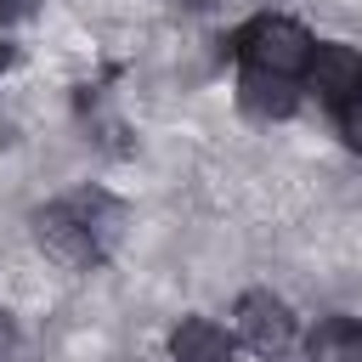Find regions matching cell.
I'll use <instances>...</instances> for the list:
<instances>
[{
  "instance_id": "13",
  "label": "cell",
  "mask_w": 362,
  "mask_h": 362,
  "mask_svg": "<svg viewBox=\"0 0 362 362\" xmlns=\"http://www.w3.org/2000/svg\"><path fill=\"white\" fill-rule=\"evenodd\" d=\"M175 6H187V11H198V6H215V0H175Z\"/></svg>"
},
{
  "instance_id": "4",
  "label": "cell",
  "mask_w": 362,
  "mask_h": 362,
  "mask_svg": "<svg viewBox=\"0 0 362 362\" xmlns=\"http://www.w3.org/2000/svg\"><path fill=\"white\" fill-rule=\"evenodd\" d=\"M305 90H317L328 107H339L345 96L362 90V51L339 45V40H317L311 62H305Z\"/></svg>"
},
{
  "instance_id": "5",
  "label": "cell",
  "mask_w": 362,
  "mask_h": 362,
  "mask_svg": "<svg viewBox=\"0 0 362 362\" xmlns=\"http://www.w3.org/2000/svg\"><path fill=\"white\" fill-rule=\"evenodd\" d=\"M68 209L85 221V232H90V243L102 249V260L119 249V238H124V226H130V209L113 198V192H102V187H85V192H74L68 198Z\"/></svg>"
},
{
  "instance_id": "10",
  "label": "cell",
  "mask_w": 362,
  "mask_h": 362,
  "mask_svg": "<svg viewBox=\"0 0 362 362\" xmlns=\"http://www.w3.org/2000/svg\"><path fill=\"white\" fill-rule=\"evenodd\" d=\"M45 0H0V23H23V17H34Z\"/></svg>"
},
{
  "instance_id": "2",
  "label": "cell",
  "mask_w": 362,
  "mask_h": 362,
  "mask_svg": "<svg viewBox=\"0 0 362 362\" xmlns=\"http://www.w3.org/2000/svg\"><path fill=\"white\" fill-rule=\"evenodd\" d=\"M232 339H243L260 356H283L294 345V311H288V300L272 294V288L238 294V305H232Z\"/></svg>"
},
{
  "instance_id": "12",
  "label": "cell",
  "mask_w": 362,
  "mask_h": 362,
  "mask_svg": "<svg viewBox=\"0 0 362 362\" xmlns=\"http://www.w3.org/2000/svg\"><path fill=\"white\" fill-rule=\"evenodd\" d=\"M6 68H11V45L0 40V74H6Z\"/></svg>"
},
{
  "instance_id": "7",
  "label": "cell",
  "mask_w": 362,
  "mask_h": 362,
  "mask_svg": "<svg viewBox=\"0 0 362 362\" xmlns=\"http://www.w3.org/2000/svg\"><path fill=\"white\" fill-rule=\"evenodd\" d=\"M170 356L175 362H232L238 339L209 317H181V328L170 334Z\"/></svg>"
},
{
  "instance_id": "3",
  "label": "cell",
  "mask_w": 362,
  "mask_h": 362,
  "mask_svg": "<svg viewBox=\"0 0 362 362\" xmlns=\"http://www.w3.org/2000/svg\"><path fill=\"white\" fill-rule=\"evenodd\" d=\"M34 243H40L62 272H90V266L102 260V249L90 243V232H85V221L68 209V198H62V204H45V209L34 215Z\"/></svg>"
},
{
  "instance_id": "11",
  "label": "cell",
  "mask_w": 362,
  "mask_h": 362,
  "mask_svg": "<svg viewBox=\"0 0 362 362\" xmlns=\"http://www.w3.org/2000/svg\"><path fill=\"white\" fill-rule=\"evenodd\" d=\"M11 351H17V328H11V317L0 311V362H6Z\"/></svg>"
},
{
  "instance_id": "1",
  "label": "cell",
  "mask_w": 362,
  "mask_h": 362,
  "mask_svg": "<svg viewBox=\"0 0 362 362\" xmlns=\"http://www.w3.org/2000/svg\"><path fill=\"white\" fill-rule=\"evenodd\" d=\"M311 34L294 23V17H255L243 34H238V57L243 68H260V74H277V79H305V62H311Z\"/></svg>"
},
{
  "instance_id": "9",
  "label": "cell",
  "mask_w": 362,
  "mask_h": 362,
  "mask_svg": "<svg viewBox=\"0 0 362 362\" xmlns=\"http://www.w3.org/2000/svg\"><path fill=\"white\" fill-rule=\"evenodd\" d=\"M334 113H339V136H345V147H351V153H362V90H356V96H345Z\"/></svg>"
},
{
  "instance_id": "6",
  "label": "cell",
  "mask_w": 362,
  "mask_h": 362,
  "mask_svg": "<svg viewBox=\"0 0 362 362\" xmlns=\"http://www.w3.org/2000/svg\"><path fill=\"white\" fill-rule=\"evenodd\" d=\"M238 107L249 119H288L300 107V85L277 79V74H260V68H243L238 74Z\"/></svg>"
},
{
  "instance_id": "14",
  "label": "cell",
  "mask_w": 362,
  "mask_h": 362,
  "mask_svg": "<svg viewBox=\"0 0 362 362\" xmlns=\"http://www.w3.org/2000/svg\"><path fill=\"white\" fill-rule=\"evenodd\" d=\"M356 362H362V345H356Z\"/></svg>"
},
{
  "instance_id": "8",
  "label": "cell",
  "mask_w": 362,
  "mask_h": 362,
  "mask_svg": "<svg viewBox=\"0 0 362 362\" xmlns=\"http://www.w3.org/2000/svg\"><path fill=\"white\" fill-rule=\"evenodd\" d=\"M356 345H362V322H351V317H328V322L311 328L305 356H311V362H356Z\"/></svg>"
}]
</instances>
